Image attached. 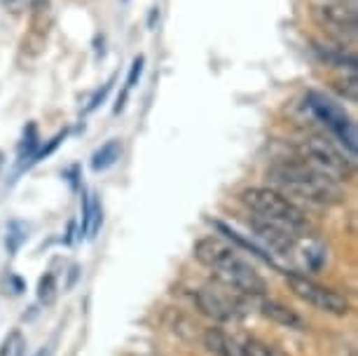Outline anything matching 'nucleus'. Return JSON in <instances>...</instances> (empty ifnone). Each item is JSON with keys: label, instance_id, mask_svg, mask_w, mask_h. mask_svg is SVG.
<instances>
[{"label": "nucleus", "instance_id": "nucleus-13", "mask_svg": "<svg viewBox=\"0 0 358 356\" xmlns=\"http://www.w3.org/2000/svg\"><path fill=\"white\" fill-rule=\"evenodd\" d=\"M101 223H103V209H101V201L96 194H90V197L83 199V232L90 239L96 237V232L101 230Z\"/></svg>", "mask_w": 358, "mask_h": 356}, {"label": "nucleus", "instance_id": "nucleus-24", "mask_svg": "<svg viewBox=\"0 0 358 356\" xmlns=\"http://www.w3.org/2000/svg\"><path fill=\"white\" fill-rule=\"evenodd\" d=\"M159 17V8H152V12H150V26H155V19Z\"/></svg>", "mask_w": 358, "mask_h": 356}, {"label": "nucleus", "instance_id": "nucleus-16", "mask_svg": "<svg viewBox=\"0 0 358 356\" xmlns=\"http://www.w3.org/2000/svg\"><path fill=\"white\" fill-rule=\"evenodd\" d=\"M241 356H288L286 352H281L279 347L267 345V342L260 340H246L241 342Z\"/></svg>", "mask_w": 358, "mask_h": 356}, {"label": "nucleus", "instance_id": "nucleus-5", "mask_svg": "<svg viewBox=\"0 0 358 356\" xmlns=\"http://www.w3.org/2000/svg\"><path fill=\"white\" fill-rule=\"evenodd\" d=\"M194 302H197L199 312L211 317L220 324H232V321L244 319L248 314V298L241 293L232 291V288L218 284H204L194 293Z\"/></svg>", "mask_w": 358, "mask_h": 356}, {"label": "nucleus", "instance_id": "nucleus-4", "mask_svg": "<svg viewBox=\"0 0 358 356\" xmlns=\"http://www.w3.org/2000/svg\"><path fill=\"white\" fill-rule=\"evenodd\" d=\"M297 155L302 162H307L323 176H328L335 183L349 180L354 176V157L344 152L342 145H335L326 136H305L297 143Z\"/></svg>", "mask_w": 358, "mask_h": 356}, {"label": "nucleus", "instance_id": "nucleus-23", "mask_svg": "<svg viewBox=\"0 0 358 356\" xmlns=\"http://www.w3.org/2000/svg\"><path fill=\"white\" fill-rule=\"evenodd\" d=\"M0 5H3L10 15H22V12L29 10L31 0H0Z\"/></svg>", "mask_w": 358, "mask_h": 356}, {"label": "nucleus", "instance_id": "nucleus-21", "mask_svg": "<svg viewBox=\"0 0 358 356\" xmlns=\"http://www.w3.org/2000/svg\"><path fill=\"white\" fill-rule=\"evenodd\" d=\"M143 69H145V57H136L129 69V78H127V87L124 92H131L134 87H136V83L141 80V76H143Z\"/></svg>", "mask_w": 358, "mask_h": 356}, {"label": "nucleus", "instance_id": "nucleus-17", "mask_svg": "<svg viewBox=\"0 0 358 356\" xmlns=\"http://www.w3.org/2000/svg\"><path fill=\"white\" fill-rule=\"evenodd\" d=\"M29 237V227L24 223H19V220H10L8 223V234H5V244H8V251L10 253H17L22 244Z\"/></svg>", "mask_w": 358, "mask_h": 356}, {"label": "nucleus", "instance_id": "nucleus-20", "mask_svg": "<svg viewBox=\"0 0 358 356\" xmlns=\"http://www.w3.org/2000/svg\"><path fill=\"white\" fill-rule=\"evenodd\" d=\"M335 90L340 92V97H344L351 104H356L358 101V78H356V71L351 73L349 78H342L335 83Z\"/></svg>", "mask_w": 358, "mask_h": 356}, {"label": "nucleus", "instance_id": "nucleus-8", "mask_svg": "<svg viewBox=\"0 0 358 356\" xmlns=\"http://www.w3.org/2000/svg\"><path fill=\"white\" fill-rule=\"evenodd\" d=\"M286 277H288L290 291H293L302 302H307V305H312L326 314H333V317H344V314H349L351 305L342 293H337L323 284H316V281L309 279L307 274H286Z\"/></svg>", "mask_w": 358, "mask_h": 356}, {"label": "nucleus", "instance_id": "nucleus-3", "mask_svg": "<svg viewBox=\"0 0 358 356\" xmlns=\"http://www.w3.org/2000/svg\"><path fill=\"white\" fill-rule=\"evenodd\" d=\"M239 199L253 216L267 220V223L281 225L300 234H307L309 230L305 211L295 206L288 197H283L281 192H276L274 187H246L239 194Z\"/></svg>", "mask_w": 358, "mask_h": 356}, {"label": "nucleus", "instance_id": "nucleus-22", "mask_svg": "<svg viewBox=\"0 0 358 356\" xmlns=\"http://www.w3.org/2000/svg\"><path fill=\"white\" fill-rule=\"evenodd\" d=\"M113 85H115V78H110V80H108V83L103 85V90H99L96 94H94V97H92V101H90V106H87V113L96 111L99 106L103 104V101H106V97H108V92L113 90Z\"/></svg>", "mask_w": 358, "mask_h": 356}, {"label": "nucleus", "instance_id": "nucleus-15", "mask_svg": "<svg viewBox=\"0 0 358 356\" xmlns=\"http://www.w3.org/2000/svg\"><path fill=\"white\" fill-rule=\"evenodd\" d=\"M38 129H36V124H29L24 129V138H22V143H19V162H26V159H33L36 157V152H38Z\"/></svg>", "mask_w": 358, "mask_h": 356}, {"label": "nucleus", "instance_id": "nucleus-1", "mask_svg": "<svg viewBox=\"0 0 358 356\" xmlns=\"http://www.w3.org/2000/svg\"><path fill=\"white\" fill-rule=\"evenodd\" d=\"M194 258L206 265L213 274V281L246 295L262 298L267 293L265 279L253 270V265L241 256L229 241L220 237H204L194 244Z\"/></svg>", "mask_w": 358, "mask_h": 356}, {"label": "nucleus", "instance_id": "nucleus-9", "mask_svg": "<svg viewBox=\"0 0 358 356\" xmlns=\"http://www.w3.org/2000/svg\"><path fill=\"white\" fill-rule=\"evenodd\" d=\"M29 17H31V31L24 38V52H29L31 57H38L45 50L47 36L54 26V8L50 0H31L29 5Z\"/></svg>", "mask_w": 358, "mask_h": 356}, {"label": "nucleus", "instance_id": "nucleus-7", "mask_svg": "<svg viewBox=\"0 0 358 356\" xmlns=\"http://www.w3.org/2000/svg\"><path fill=\"white\" fill-rule=\"evenodd\" d=\"M312 17L319 24V29L326 31L335 43L347 45L356 40L358 15L354 3H347V0H326V3L314 5Z\"/></svg>", "mask_w": 358, "mask_h": 356}, {"label": "nucleus", "instance_id": "nucleus-10", "mask_svg": "<svg viewBox=\"0 0 358 356\" xmlns=\"http://www.w3.org/2000/svg\"><path fill=\"white\" fill-rule=\"evenodd\" d=\"M260 314L272 321V324L290 328V331H305L307 328V321L302 319L295 310H290L288 305H283V302H279V300H262Z\"/></svg>", "mask_w": 358, "mask_h": 356}, {"label": "nucleus", "instance_id": "nucleus-11", "mask_svg": "<svg viewBox=\"0 0 358 356\" xmlns=\"http://www.w3.org/2000/svg\"><path fill=\"white\" fill-rule=\"evenodd\" d=\"M314 50H316V55L323 59V62H328V64H333V66H349L351 71H356V66H358L356 55L347 50V45H340V43H335V45L314 43Z\"/></svg>", "mask_w": 358, "mask_h": 356}, {"label": "nucleus", "instance_id": "nucleus-2", "mask_svg": "<svg viewBox=\"0 0 358 356\" xmlns=\"http://www.w3.org/2000/svg\"><path fill=\"white\" fill-rule=\"evenodd\" d=\"M269 183L274 185L276 192H281L283 197L302 199L307 204L316 206H333L340 204L344 192L340 183L330 180L316 169H312L307 162L297 159H279L267 169Z\"/></svg>", "mask_w": 358, "mask_h": 356}, {"label": "nucleus", "instance_id": "nucleus-18", "mask_svg": "<svg viewBox=\"0 0 358 356\" xmlns=\"http://www.w3.org/2000/svg\"><path fill=\"white\" fill-rule=\"evenodd\" d=\"M26 352V338L22 331H10L8 338L0 345V356H24Z\"/></svg>", "mask_w": 358, "mask_h": 356}, {"label": "nucleus", "instance_id": "nucleus-12", "mask_svg": "<svg viewBox=\"0 0 358 356\" xmlns=\"http://www.w3.org/2000/svg\"><path fill=\"white\" fill-rule=\"evenodd\" d=\"M204 345L208 347V352H213L215 356H241L239 342H234L227 333L218 331V328H208L204 333Z\"/></svg>", "mask_w": 358, "mask_h": 356}, {"label": "nucleus", "instance_id": "nucleus-14", "mask_svg": "<svg viewBox=\"0 0 358 356\" xmlns=\"http://www.w3.org/2000/svg\"><path fill=\"white\" fill-rule=\"evenodd\" d=\"M120 152H122V145H120V141H108L99 148L96 152L92 155V169L94 171H106L110 169V166L120 159Z\"/></svg>", "mask_w": 358, "mask_h": 356}, {"label": "nucleus", "instance_id": "nucleus-6", "mask_svg": "<svg viewBox=\"0 0 358 356\" xmlns=\"http://www.w3.org/2000/svg\"><path fill=\"white\" fill-rule=\"evenodd\" d=\"M307 106L312 108L314 115L333 131V136L340 141V145L344 150H347L351 157H356V150H358L356 124H354V120L344 113L342 106H337L335 101H330L326 94H321V92H309Z\"/></svg>", "mask_w": 358, "mask_h": 356}, {"label": "nucleus", "instance_id": "nucleus-19", "mask_svg": "<svg viewBox=\"0 0 358 356\" xmlns=\"http://www.w3.org/2000/svg\"><path fill=\"white\" fill-rule=\"evenodd\" d=\"M57 279H54V274H45V277H40L38 281V300L43 302V305H54V300H57Z\"/></svg>", "mask_w": 358, "mask_h": 356}]
</instances>
